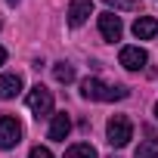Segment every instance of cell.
Returning a JSON list of instances; mask_svg holds the SVG:
<instances>
[{"mask_svg": "<svg viewBox=\"0 0 158 158\" xmlns=\"http://www.w3.org/2000/svg\"><path fill=\"white\" fill-rule=\"evenodd\" d=\"M81 96L96 102H112V99H127L130 90L124 84H106L99 77H87V81H81Z\"/></svg>", "mask_w": 158, "mask_h": 158, "instance_id": "6da1fadb", "label": "cell"}, {"mask_svg": "<svg viewBox=\"0 0 158 158\" xmlns=\"http://www.w3.org/2000/svg\"><path fill=\"white\" fill-rule=\"evenodd\" d=\"M106 136H109V143H112L115 149L127 146V143L133 139V124H130V118H127V115H112L109 124H106Z\"/></svg>", "mask_w": 158, "mask_h": 158, "instance_id": "7a4b0ae2", "label": "cell"}, {"mask_svg": "<svg viewBox=\"0 0 158 158\" xmlns=\"http://www.w3.org/2000/svg\"><path fill=\"white\" fill-rule=\"evenodd\" d=\"M28 109L34 112V118H47L50 112H53V93L47 90V87H31V93H28Z\"/></svg>", "mask_w": 158, "mask_h": 158, "instance_id": "3957f363", "label": "cell"}, {"mask_svg": "<svg viewBox=\"0 0 158 158\" xmlns=\"http://www.w3.org/2000/svg\"><path fill=\"white\" fill-rule=\"evenodd\" d=\"M19 139H22V124H19V118L3 115V118H0V149H16Z\"/></svg>", "mask_w": 158, "mask_h": 158, "instance_id": "277c9868", "label": "cell"}, {"mask_svg": "<svg viewBox=\"0 0 158 158\" xmlns=\"http://www.w3.org/2000/svg\"><path fill=\"white\" fill-rule=\"evenodd\" d=\"M121 31H124V25H121V19L115 13H99V34H102V40L115 44V40H121Z\"/></svg>", "mask_w": 158, "mask_h": 158, "instance_id": "5b68a950", "label": "cell"}, {"mask_svg": "<svg viewBox=\"0 0 158 158\" xmlns=\"http://www.w3.org/2000/svg\"><path fill=\"white\" fill-rule=\"evenodd\" d=\"M93 13V0H71L68 3V25L71 28H81Z\"/></svg>", "mask_w": 158, "mask_h": 158, "instance_id": "8992f818", "label": "cell"}, {"mask_svg": "<svg viewBox=\"0 0 158 158\" xmlns=\"http://www.w3.org/2000/svg\"><path fill=\"white\" fill-rule=\"evenodd\" d=\"M121 65L127 68V71H139L146 62H149V56H146V50L143 47H121Z\"/></svg>", "mask_w": 158, "mask_h": 158, "instance_id": "52a82bcc", "label": "cell"}, {"mask_svg": "<svg viewBox=\"0 0 158 158\" xmlns=\"http://www.w3.org/2000/svg\"><path fill=\"white\" fill-rule=\"evenodd\" d=\"M155 34H158V19L139 16V19L133 22V37H136V40H152Z\"/></svg>", "mask_w": 158, "mask_h": 158, "instance_id": "ba28073f", "label": "cell"}, {"mask_svg": "<svg viewBox=\"0 0 158 158\" xmlns=\"http://www.w3.org/2000/svg\"><path fill=\"white\" fill-rule=\"evenodd\" d=\"M22 93V74H0V99H16Z\"/></svg>", "mask_w": 158, "mask_h": 158, "instance_id": "9c48e42d", "label": "cell"}, {"mask_svg": "<svg viewBox=\"0 0 158 158\" xmlns=\"http://www.w3.org/2000/svg\"><path fill=\"white\" fill-rule=\"evenodd\" d=\"M71 133V118L65 115V112H59V115H53V124H50V139H56V143H62L65 136Z\"/></svg>", "mask_w": 158, "mask_h": 158, "instance_id": "30bf717a", "label": "cell"}, {"mask_svg": "<svg viewBox=\"0 0 158 158\" xmlns=\"http://www.w3.org/2000/svg\"><path fill=\"white\" fill-rule=\"evenodd\" d=\"M149 136L136 146V158H158V136L152 133V130H146Z\"/></svg>", "mask_w": 158, "mask_h": 158, "instance_id": "8fae6325", "label": "cell"}, {"mask_svg": "<svg viewBox=\"0 0 158 158\" xmlns=\"http://www.w3.org/2000/svg\"><path fill=\"white\" fill-rule=\"evenodd\" d=\"M53 77L59 84H71L74 81V65H68V62H56L53 65Z\"/></svg>", "mask_w": 158, "mask_h": 158, "instance_id": "7c38bea8", "label": "cell"}, {"mask_svg": "<svg viewBox=\"0 0 158 158\" xmlns=\"http://www.w3.org/2000/svg\"><path fill=\"white\" fill-rule=\"evenodd\" d=\"M65 158H96V149L90 143H77V146H71L65 152Z\"/></svg>", "mask_w": 158, "mask_h": 158, "instance_id": "4fadbf2b", "label": "cell"}, {"mask_svg": "<svg viewBox=\"0 0 158 158\" xmlns=\"http://www.w3.org/2000/svg\"><path fill=\"white\" fill-rule=\"evenodd\" d=\"M106 3H112V6H118V10H136V6H139L136 0H106Z\"/></svg>", "mask_w": 158, "mask_h": 158, "instance_id": "5bb4252c", "label": "cell"}, {"mask_svg": "<svg viewBox=\"0 0 158 158\" xmlns=\"http://www.w3.org/2000/svg\"><path fill=\"white\" fill-rule=\"evenodd\" d=\"M28 158H53V152H50V149H47V146H34V149H31V155H28Z\"/></svg>", "mask_w": 158, "mask_h": 158, "instance_id": "9a60e30c", "label": "cell"}, {"mask_svg": "<svg viewBox=\"0 0 158 158\" xmlns=\"http://www.w3.org/2000/svg\"><path fill=\"white\" fill-rule=\"evenodd\" d=\"M3 62H6V50H3V47H0V65H3Z\"/></svg>", "mask_w": 158, "mask_h": 158, "instance_id": "2e32d148", "label": "cell"}, {"mask_svg": "<svg viewBox=\"0 0 158 158\" xmlns=\"http://www.w3.org/2000/svg\"><path fill=\"white\" fill-rule=\"evenodd\" d=\"M6 3H10V6H16V3H19V0H6Z\"/></svg>", "mask_w": 158, "mask_h": 158, "instance_id": "e0dca14e", "label": "cell"}, {"mask_svg": "<svg viewBox=\"0 0 158 158\" xmlns=\"http://www.w3.org/2000/svg\"><path fill=\"white\" fill-rule=\"evenodd\" d=\"M155 118H158V102H155Z\"/></svg>", "mask_w": 158, "mask_h": 158, "instance_id": "ac0fdd59", "label": "cell"}, {"mask_svg": "<svg viewBox=\"0 0 158 158\" xmlns=\"http://www.w3.org/2000/svg\"><path fill=\"white\" fill-rule=\"evenodd\" d=\"M112 158H115V155H112Z\"/></svg>", "mask_w": 158, "mask_h": 158, "instance_id": "d6986e66", "label": "cell"}]
</instances>
